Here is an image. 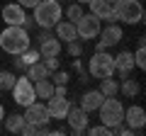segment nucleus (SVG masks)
Masks as SVG:
<instances>
[{
  "label": "nucleus",
  "mask_w": 146,
  "mask_h": 136,
  "mask_svg": "<svg viewBox=\"0 0 146 136\" xmlns=\"http://www.w3.org/2000/svg\"><path fill=\"white\" fill-rule=\"evenodd\" d=\"M29 44V32L25 27H17V24H7L5 29L0 32V49L10 56H20Z\"/></svg>",
  "instance_id": "nucleus-1"
},
{
  "label": "nucleus",
  "mask_w": 146,
  "mask_h": 136,
  "mask_svg": "<svg viewBox=\"0 0 146 136\" xmlns=\"http://www.w3.org/2000/svg\"><path fill=\"white\" fill-rule=\"evenodd\" d=\"M61 17H63V7H61L58 0H39L34 5V17L32 20L42 27V29H54V24Z\"/></svg>",
  "instance_id": "nucleus-2"
},
{
  "label": "nucleus",
  "mask_w": 146,
  "mask_h": 136,
  "mask_svg": "<svg viewBox=\"0 0 146 136\" xmlns=\"http://www.w3.org/2000/svg\"><path fill=\"white\" fill-rule=\"evenodd\" d=\"M98 112H100V121L107 129H112V134L124 121V105H122V100H117V95L115 97H105L102 105L98 107Z\"/></svg>",
  "instance_id": "nucleus-3"
},
{
  "label": "nucleus",
  "mask_w": 146,
  "mask_h": 136,
  "mask_svg": "<svg viewBox=\"0 0 146 136\" xmlns=\"http://www.w3.org/2000/svg\"><path fill=\"white\" fill-rule=\"evenodd\" d=\"M112 10H115L117 22H124V24H139L144 20V5H141V0H115Z\"/></svg>",
  "instance_id": "nucleus-4"
},
{
  "label": "nucleus",
  "mask_w": 146,
  "mask_h": 136,
  "mask_svg": "<svg viewBox=\"0 0 146 136\" xmlns=\"http://www.w3.org/2000/svg\"><path fill=\"white\" fill-rule=\"evenodd\" d=\"M88 73L93 78H110V75H115V56L107 51H95L93 58L88 61Z\"/></svg>",
  "instance_id": "nucleus-5"
},
{
  "label": "nucleus",
  "mask_w": 146,
  "mask_h": 136,
  "mask_svg": "<svg viewBox=\"0 0 146 136\" xmlns=\"http://www.w3.org/2000/svg\"><path fill=\"white\" fill-rule=\"evenodd\" d=\"M12 100H15V105H20V107H27V105H32L36 100V92H34V83H32L27 75H22V78H17L15 80V85H12Z\"/></svg>",
  "instance_id": "nucleus-6"
},
{
  "label": "nucleus",
  "mask_w": 146,
  "mask_h": 136,
  "mask_svg": "<svg viewBox=\"0 0 146 136\" xmlns=\"http://www.w3.org/2000/svg\"><path fill=\"white\" fill-rule=\"evenodd\" d=\"M3 22L5 24H17V27H32V17H27V10L20 5V3H7L3 7Z\"/></svg>",
  "instance_id": "nucleus-7"
},
{
  "label": "nucleus",
  "mask_w": 146,
  "mask_h": 136,
  "mask_svg": "<svg viewBox=\"0 0 146 136\" xmlns=\"http://www.w3.org/2000/svg\"><path fill=\"white\" fill-rule=\"evenodd\" d=\"M100 29H102V22L98 20V17L90 12V15H80V20L76 22V34H78V39H95L100 34Z\"/></svg>",
  "instance_id": "nucleus-8"
},
{
  "label": "nucleus",
  "mask_w": 146,
  "mask_h": 136,
  "mask_svg": "<svg viewBox=\"0 0 146 136\" xmlns=\"http://www.w3.org/2000/svg\"><path fill=\"white\" fill-rule=\"evenodd\" d=\"M88 117H90V114H88V112H85L80 105H78V107H73V105H71L63 119L68 121V129H71V134H83V131L88 129V121H90Z\"/></svg>",
  "instance_id": "nucleus-9"
},
{
  "label": "nucleus",
  "mask_w": 146,
  "mask_h": 136,
  "mask_svg": "<svg viewBox=\"0 0 146 136\" xmlns=\"http://www.w3.org/2000/svg\"><path fill=\"white\" fill-rule=\"evenodd\" d=\"M25 121L27 124H34V126H44V124H49L51 121V114H49V110H46V105H42V102H32V105H27L25 107Z\"/></svg>",
  "instance_id": "nucleus-10"
},
{
  "label": "nucleus",
  "mask_w": 146,
  "mask_h": 136,
  "mask_svg": "<svg viewBox=\"0 0 146 136\" xmlns=\"http://www.w3.org/2000/svg\"><path fill=\"white\" fill-rule=\"evenodd\" d=\"M122 124L129 126L131 134H141V129H144V124H146V112H144V107H139V105L124 107V121H122Z\"/></svg>",
  "instance_id": "nucleus-11"
},
{
  "label": "nucleus",
  "mask_w": 146,
  "mask_h": 136,
  "mask_svg": "<svg viewBox=\"0 0 146 136\" xmlns=\"http://www.w3.org/2000/svg\"><path fill=\"white\" fill-rule=\"evenodd\" d=\"M88 5H90V12H93L100 22H117L115 10H112V3H110V0H90Z\"/></svg>",
  "instance_id": "nucleus-12"
},
{
  "label": "nucleus",
  "mask_w": 146,
  "mask_h": 136,
  "mask_svg": "<svg viewBox=\"0 0 146 136\" xmlns=\"http://www.w3.org/2000/svg\"><path fill=\"white\" fill-rule=\"evenodd\" d=\"M68 107H71V100L68 97L51 95V97L46 100V110H49V114H51V119H63L66 112H68Z\"/></svg>",
  "instance_id": "nucleus-13"
},
{
  "label": "nucleus",
  "mask_w": 146,
  "mask_h": 136,
  "mask_svg": "<svg viewBox=\"0 0 146 136\" xmlns=\"http://www.w3.org/2000/svg\"><path fill=\"white\" fill-rule=\"evenodd\" d=\"M100 42L105 44V46H117V44L122 42V37H124V32H122L119 24H115V22H110L107 27H102L100 29Z\"/></svg>",
  "instance_id": "nucleus-14"
},
{
  "label": "nucleus",
  "mask_w": 146,
  "mask_h": 136,
  "mask_svg": "<svg viewBox=\"0 0 146 136\" xmlns=\"http://www.w3.org/2000/svg\"><path fill=\"white\" fill-rule=\"evenodd\" d=\"M54 37L58 42H71V39H78L76 34V22H68V20H58L54 24Z\"/></svg>",
  "instance_id": "nucleus-15"
},
{
  "label": "nucleus",
  "mask_w": 146,
  "mask_h": 136,
  "mask_svg": "<svg viewBox=\"0 0 146 136\" xmlns=\"http://www.w3.org/2000/svg\"><path fill=\"white\" fill-rule=\"evenodd\" d=\"M102 100H105V95L100 90H85L83 97H80V107L90 114V112H98V107L102 105Z\"/></svg>",
  "instance_id": "nucleus-16"
},
{
  "label": "nucleus",
  "mask_w": 146,
  "mask_h": 136,
  "mask_svg": "<svg viewBox=\"0 0 146 136\" xmlns=\"http://www.w3.org/2000/svg\"><path fill=\"white\" fill-rule=\"evenodd\" d=\"M34 92H36V100H49V97L54 95V83H51V78L34 80Z\"/></svg>",
  "instance_id": "nucleus-17"
},
{
  "label": "nucleus",
  "mask_w": 146,
  "mask_h": 136,
  "mask_svg": "<svg viewBox=\"0 0 146 136\" xmlns=\"http://www.w3.org/2000/svg\"><path fill=\"white\" fill-rule=\"evenodd\" d=\"M61 42H58L56 37H51V39H46V42H42L39 44V53H42V58H46V56H58L61 53Z\"/></svg>",
  "instance_id": "nucleus-18"
},
{
  "label": "nucleus",
  "mask_w": 146,
  "mask_h": 136,
  "mask_svg": "<svg viewBox=\"0 0 146 136\" xmlns=\"http://www.w3.org/2000/svg\"><path fill=\"white\" fill-rule=\"evenodd\" d=\"M100 92L105 95V97H115V95H119V80H115V75H110V78H102L100 80Z\"/></svg>",
  "instance_id": "nucleus-19"
},
{
  "label": "nucleus",
  "mask_w": 146,
  "mask_h": 136,
  "mask_svg": "<svg viewBox=\"0 0 146 136\" xmlns=\"http://www.w3.org/2000/svg\"><path fill=\"white\" fill-rule=\"evenodd\" d=\"M27 78H29V80L49 78V68L44 66V61H36V63H32V66H27Z\"/></svg>",
  "instance_id": "nucleus-20"
},
{
  "label": "nucleus",
  "mask_w": 146,
  "mask_h": 136,
  "mask_svg": "<svg viewBox=\"0 0 146 136\" xmlns=\"http://www.w3.org/2000/svg\"><path fill=\"white\" fill-rule=\"evenodd\" d=\"M139 90H141V85H139V80H134V78H124L119 83V92L124 95V97H136Z\"/></svg>",
  "instance_id": "nucleus-21"
},
{
  "label": "nucleus",
  "mask_w": 146,
  "mask_h": 136,
  "mask_svg": "<svg viewBox=\"0 0 146 136\" xmlns=\"http://www.w3.org/2000/svg\"><path fill=\"white\" fill-rule=\"evenodd\" d=\"M3 121H5V129L10 134H20L22 124H25V117L22 114H7V117H3Z\"/></svg>",
  "instance_id": "nucleus-22"
},
{
  "label": "nucleus",
  "mask_w": 146,
  "mask_h": 136,
  "mask_svg": "<svg viewBox=\"0 0 146 136\" xmlns=\"http://www.w3.org/2000/svg\"><path fill=\"white\" fill-rule=\"evenodd\" d=\"M20 61L25 63V66H32V63L42 61V53H39V49H32V46H27L25 51L20 53Z\"/></svg>",
  "instance_id": "nucleus-23"
},
{
  "label": "nucleus",
  "mask_w": 146,
  "mask_h": 136,
  "mask_svg": "<svg viewBox=\"0 0 146 136\" xmlns=\"http://www.w3.org/2000/svg\"><path fill=\"white\" fill-rule=\"evenodd\" d=\"M15 73L12 71H0V90H12V85H15Z\"/></svg>",
  "instance_id": "nucleus-24"
},
{
  "label": "nucleus",
  "mask_w": 146,
  "mask_h": 136,
  "mask_svg": "<svg viewBox=\"0 0 146 136\" xmlns=\"http://www.w3.org/2000/svg\"><path fill=\"white\" fill-rule=\"evenodd\" d=\"M80 15H83V7H80V3H71V5L66 7V20H68V22H78Z\"/></svg>",
  "instance_id": "nucleus-25"
},
{
  "label": "nucleus",
  "mask_w": 146,
  "mask_h": 136,
  "mask_svg": "<svg viewBox=\"0 0 146 136\" xmlns=\"http://www.w3.org/2000/svg\"><path fill=\"white\" fill-rule=\"evenodd\" d=\"M49 78H51V83H54V85H66L68 80H71V75H68L66 71H58V68H56V71H54Z\"/></svg>",
  "instance_id": "nucleus-26"
},
{
  "label": "nucleus",
  "mask_w": 146,
  "mask_h": 136,
  "mask_svg": "<svg viewBox=\"0 0 146 136\" xmlns=\"http://www.w3.org/2000/svg\"><path fill=\"white\" fill-rule=\"evenodd\" d=\"M134 66L141 68V71L146 68V51H144V44H139V49H136V53H134Z\"/></svg>",
  "instance_id": "nucleus-27"
},
{
  "label": "nucleus",
  "mask_w": 146,
  "mask_h": 136,
  "mask_svg": "<svg viewBox=\"0 0 146 136\" xmlns=\"http://www.w3.org/2000/svg\"><path fill=\"white\" fill-rule=\"evenodd\" d=\"M66 51L71 53V56H80V53H83V44H80L78 39H71V42H66Z\"/></svg>",
  "instance_id": "nucleus-28"
},
{
  "label": "nucleus",
  "mask_w": 146,
  "mask_h": 136,
  "mask_svg": "<svg viewBox=\"0 0 146 136\" xmlns=\"http://www.w3.org/2000/svg\"><path fill=\"white\" fill-rule=\"evenodd\" d=\"M90 136H112V129H107L105 124H100V126H90V129H85Z\"/></svg>",
  "instance_id": "nucleus-29"
},
{
  "label": "nucleus",
  "mask_w": 146,
  "mask_h": 136,
  "mask_svg": "<svg viewBox=\"0 0 146 136\" xmlns=\"http://www.w3.org/2000/svg\"><path fill=\"white\" fill-rule=\"evenodd\" d=\"M44 66L49 68V75H51L54 71L58 68V56H46V58H44Z\"/></svg>",
  "instance_id": "nucleus-30"
},
{
  "label": "nucleus",
  "mask_w": 146,
  "mask_h": 136,
  "mask_svg": "<svg viewBox=\"0 0 146 136\" xmlns=\"http://www.w3.org/2000/svg\"><path fill=\"white\" fill-rule=\"evenodd\" d=\"M17 3H20V5L25 7V10H34V5L39 3V0H17Z\"/></svg>",
  "instance_id": "nucleus-31"
},
{
  "label": "nucleus",
  "mask_w": 146,
  "mask_h": 136,
  "mask_svg": "<svg viewBox=\"0 0 146 136\" xmlns=\"http://www.w3.org/2000/svg\"><path fill=\"white\" fill-rule=\"evenodd\" d=\"M54 95H58V97H68L66 85H54Z\"/></svg>",
  "instance_id": "nucleus-32"
},
{
  "label": "nucleus",
  "mask_w": 146,
  "mask_h": 136,
  "mask_svg": "<svg viewBox=\"0 0 146 136\" xmlns=\"http://www.w3.org/2000/svg\"><path fill=\"white\" fill-rule=\"evenodd\" d=\"M51 37H54V34H51V32H49V29H42V34L36 37V42L42 44V42H46V39H51Z\"/></svg>",
  "instance_id": "nucleus-33"
},
{
  "label": "nucleus",
  "mask_w": 146,
  "mask_h": 136,
  "mask_svg": "<svg viewBox=\"0 0 146 136\" xmlns=\"http://www.w3.org/2000/svg\"><path fill=\"white\" fill-rule=\"evenodd\" d=\"M15 68H17V71H27V66L20 61V56H15Z\"/></svg>",
  "instance_id": "nucleus-34"
},
{
  "label": "nucleus",
  "mask_w": 146,
  "mask_h": 136,
  "mask_svg": "<svg viewBox=\"0 0 146 136\" xmlns=\"http://www.w3.org/2000/svg\"><path fill=\"white\" fill-rule=\"evenodd\" d=\"M95 51H107V46H105L102 42H98V44H95Z\"/></svg>",
  "instance_id": "nucleus-35"
},
{
  "label": "nucleus",
  "mask_w": 146,
  "mask_h": 136,
  "mask_svg": "<svg viewBox=\"0 0 146 136\" xmlns=\"http://www.w3.org/2000/svg\"><path fill=\"white\" fill-rule=\"evenodd\" d=\"M3 117H5V107L0 105V121H3Z\"/></svg>",
  "instance_id": "nucleus-36"
},
{
  "label": "nucleus",
  "mask_w": 146,
  "mask_h": 136,
  "mask_svg": "<svg viewBox=\"0 0 146 136\" xmlns=\"http://www.w3.org/2000/svg\"><path fill=\"white\" fill-rule=\"evenodd\" d=\"M76 3H80V5H83V3H90V0H76Z\"/></svg>",
  "instance_id": "nucleus-37"
},
{
  "label": "nucleus",
  "mask_w": 146,
  "mask_h": 136,
  "mask_svg": "<svg viewBox=\"0 0 146 136\" xmlns=\"http://www.w3.org/2000/svg\"><path fill=\"white\" fill-rule=\"evenodd\" d=\"M110 3H115V0H110Z\"/></svg>",
  "instance_id": "nucleus-38"
},
{
  "label": "nucleus",
  "mask_w": 146,
  "mask_h": 136,
  "mask_svg": "<svg viewBox=\"0 0 146 136\" xmlns=\"http://www.w3.org/2000/svg\"><path fill=\"white\" fill-rule=\"evenodd\" d=\"M0 95H3V90H0Z\"/></svg>",
  "instance_id": "nucleus-39"
}]
</instances>
